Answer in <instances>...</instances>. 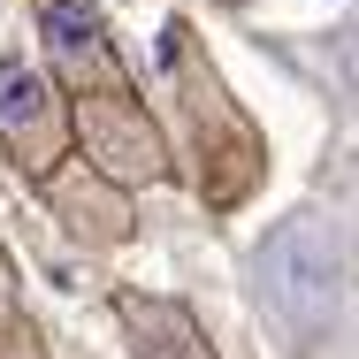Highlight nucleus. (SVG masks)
Masks as SVG:
<instances>
[{"mask_svg": "<svg viewBox=\"0 0 359 359\" xmlns=\"http://www.w3.org/2000/svg\"><path fill=\"white\" fill-rule=\"evenodd\" d=\"M39 31H46L62 69H92L100 62V15L84 0H39Z\"/></svg>", "mask_w": 359, "mask_h": 359, "instance_id": "1", "label": "nucleus"}, {"mask_svg": "<svg viewBox=\"0 0 359 359\" xmlns=\"http://www.w3.org/2000/svg\"><path fill=\"white\" fill-rule=\"evenodd\" d=\"M0 130L8 138H39L46 130V76L23 62H0Z\"/></svg>", "mask_w": 359, "mask_h": 359, "instance_id": "2", "label": "nucleus"}]
</instances>
